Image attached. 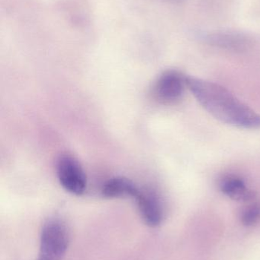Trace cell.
Masks as SVG:
<instances>
[{
  "label": "cell",
  "mask_w": 260,
  "mask_h": 260,
  "mask_svg": "<svg viewBox=\"0 0 260 260\" xmlns=\"http://www.w3.org/2000/svg\"><path fill=\"white\" fill-rule=\"evenodd\" d=\"M134 199L140 215L148 225L157 227L163 222L164 208L157 192L151 189H139Z\"/></svg>",
  "instance_id": "obj_5"
},
{
  "label": "cell",
  "mask_w": 260,
  "mask_h": 260,
  "mask_svg": "<svg viewBox=\"0 0 260 260\" xmlns=\"http://www.w3.org/2000/svg\"><path fill=\"white\" fill-rule=\"evenodd\" d=\"M186 87V76L177 70H167L157 79L154 95L161 103L172 105L183 99Z\"/></svg>",
  "instance_id": "obj_3"
},
{
  "label": "cell",
  "mask_w": 260,
  "mask_h": 260,
  "mask_svg": "<svg viewBox=\"0 0 260 260\" xmlns=\"http://www.w3.org/2000/svg\"><path fill=\"white\" fill-rule=\"evenodd\" d=\"M241 220L243 224L252 226L259 222L260 220V204L251 203L247 205L241 214Z\"/></svg>",
  "instance_id": "obj_9"
},
{
  "label": "cell",
  "mask_w": 260,
  "mask_h": 260,
  "mask_svg": "<svg viewBox=\"0 0 260 260\" xmlns=\"http://www.w3.org/2000/svg\"><path fill=\"white\" fill-rule=\"evenodd\" d=\"M139 188L131 180L124 177H117L110 179L104 184L102 189L103 197L106 198L131 197L134 198Z\"/></svg>",
  "instance_id": "obj_7"
},
{
  "label": "cell",
  "mask_w": 260,
  "mask_h": 260,
  "mask_svg": "<svg viewBox=\"0 0 260 260\" xmlns=\"http://www.w3.org/2000/svg\"><path fill=\"white\" fill-rule=\"evenodd\" d=\"M219 188L224 195L235 201L250 203L256 197L255 192L247 186L244 180L235 174L221 177Z\"/></svg>",
  "instance_id": "obj_6"
},
{
  "label": "cell",
  "mask_w": 260,
  "mask_h": 260,
  "mask_svg": "<svg viewBox=\"0 0 260 260\" xmlns=\"http://www.w3.org/2000/svg\"><path fill=\"white\" fill-rule=\"evenodd\" d=\"M58 180L70 193L81 195L86 188V177L79 162L70 155L60 157L56 165Z\"/></svg>",
  "instance_id": "obj_4"
},
{
  "label": "cell",
  "mask_w": 260,
  "mask_h": 260,
  "mask_svg": "<svg viewBox=\"0 0 260 260\" xmlns=\"http://www.w3.org/2000/svg\"><path fill=\"white\" fill-rule=\"evenodd\" d=\"M186 85L198 103L222 123L247 129H260V115L218 84L186 76Z\"/></svg>",
  "instance_id": "obj_1"
},
{
  "label": "cell",
  "mask_w": 260,
  "mask_h": 260,
  "mask_svg": "<svg viewBox=\"0 0 260 260\" xmlns=\"http://www.w3.org/2000/svg\"><path fill=\"white\" fill-rule=\"evenodd\" d=\"M169 1H172V2H180V1H182V0H169Z\"/></svg>",
  "instance_id": "obj_10"
},
{
  "label": "cell",
  "mask_w": 260,
  "mask_h": 260,
  "mask_svg": "<svg viewBox=\"0 0 260 260\" xmlns=\"http://www.w3.org/2000/svg\"><path fill=\"white\" fill-rule=\"evenodd\" d=\"M211 42L223 48L240 51L246 49L248 45L246 38H243L241 35H215L211 38Z\"/></svg>",
  "instance_id": "obj_8"
},
{
  "label": "cell",
  "mask_w": 260,
  "mask_h": 260,
  "mask_svg": "<svg viewBox=\"0 0 260 260\" xmlns=\"http://www.w3.org/2000/svg\"><path fill=\"white\" fill-rule=\"evenodd\" d=\"M70 235L64 221L52 218L44 223L37 260H63L68 249Z\"/></svg>",
  "instance_id": "obj_2"
}]
</instances>
